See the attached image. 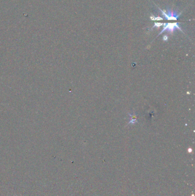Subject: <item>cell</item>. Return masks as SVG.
I'll use <instances>...</instances> for the list:
<instances>
[{
  "instance_id": "cell-5",
  "label": "cell",
  "mask_w": 195,
  "mask_h": 196,
  "mask_svg": "<svg viewBox=\"0 0 195 196\" xmlns=\"http://www.w3.org/2000/svg\"><path fill=\"white\" fill-rule=\"evenodd\" d=\"M163 39H164V41H167L168 40V38L167 37V36H165L164 37V38H163Z\"/></svg>"
},
{
  "instance_id": "cell-1",
  "label": "cell",
  "mask_w": 195,
  "mask_h": 196,
  "mask_svg": "<svg viewBox=\"0 0 195 196\" xmlns=\"http://www.w3.org/2000/svg\"><path fill=\"white\" fill-rule=\"evenodd\" d=\"M163 25H164V28L161 32L158 34V35H160L162 34L164 32L167 31L168 32L172 33L175 31L176 29H179L180 31H182L181 28L179 27V23H165L163 24Z\"/></svg>"
},
{
  "instance_id": "cell-4",
  "label": "cell",
  "mask_w": 195,
  "mask_h": 196,
  "mask_svg": "<svg viewBox=\"0 0 195 196\" xmlns=\"http://www.w3.org/2000/svg\"><path fill=\"white\" fill-rule=\"evenodd\" d=\"M163 24L160 23H155V25H154V27H160V26L163 25Z\"/></svg>"
},
{
  "instance_id": "cell-2",
  "label": "cell",
  "mask_w": 195,
  "mask_h": 196,
  "mask_svg": "<svg viewBox=\"0 0 195 196\" xmlns=\"http://www.w3.org/2000/svg\"><path fill=\"white\" fill-rule=\"evenodd\" d=\"M160 9L162 12L163 14L165 16V20H176L181 14V13L180 14H177L176 12H172V11H168V13H166L161 9Z\"/></svg>"
},
{
  "instance_id": "cell-3",
  "label": "cell",
  "mask_w": 195,
  "mask_h": 196,
  "mask_svg": "<svg viewBox=\"0 0 195 196\" xmlns=\"http://www.w3.org/2000/svg\"><path fill=\"white\" fill-rule=\"evenodd\" d=\"M129 116H130V121L129 122V124H131V125H133L135 124V123L137 122V116L135 114H129Z\"/></svg>"
}]
</instances>
